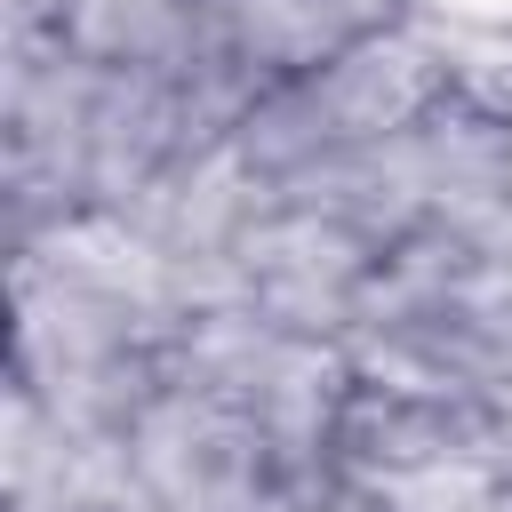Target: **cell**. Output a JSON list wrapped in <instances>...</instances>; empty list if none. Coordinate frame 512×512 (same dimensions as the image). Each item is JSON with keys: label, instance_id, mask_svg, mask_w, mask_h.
<instances>
[{"label": "cell", "instance_id": "1", "mask_svg": "<svg viewBox=\"0 0 512 512\" xmlns=\"http://www.w3.org/2000/svg\"><path fill=\"white\" fill-rule=\"evenodd\" d=\"M464 80H472V64L456 56V40L440 24H424V16H408V24L344 48L336 64L264 88L248 104V120L232 128V152L272 192V184H296L312 168H336V160L400 136L408 120L448 104Z\"/></svg>", "mask_w": 512, "mask_h": 512}, {"label": "cell", "instance_id": "2", "mask_svg": "<svg viewBox=\"0 0 512 512\" xmlns=\"http://www.w3.org/2000/svg\"><path fill=\"white\" fill-rule=\"evenodd\" d=\"M168 368L192 376L200 392H216L248 424V440L264 448L280 488L336 472V448H344V424L360 400V368L336 336H296V328L232 304V312L184 320L168 344Z\"/></svg>", "mask_w": 512, "mask_h": 512}, {"label": "cell", "instance_id": "3", "mask_svg": "<svg viewBox=\"0 0 512 512\" xmlns=\"http://www.w3.org/2000/svg\"><path fill=\"white\" fill-rule=\"evenodd\" d=\"M376 264H384V248L360 240L352 224H336L320 208L264 200V216L240 240V304L296 328V336H336L344 344Z\"/></svg>", "mask_w": 512, "mask_h": 512}, {"label": "cell", "instance_id": "4", "mask_svg": "<svg viewBox=\"0 0 512 512\" xmlns=\"http://www.w3.org/2000/svg\"><path fill=\"white\" fill-rule=\"evenodd\" d=\"M408 16H416V0H208V48L240 80L280 88Z\"/></svg>", "mask_w": 512, "mask_h": 512}, {"label": "cell", "instance_id": "5", "mask_svg": "<svg viewBox=\"0 0 512 512\" xmlns=\"http://www.w3.org/2000/svg\"><path fill=\"white\" fill-rule=\"evenodd\" d=\"M56 40L104 72H200L208 0H64Z\"/></svg>", "mask_w": 512, "mask_h": 512}, {"label": "cell", "instance_id": "6", "mask_svg": "<svg viewBox=\"0 0 512 512\" xmlns=\"http://www.w3.org/2000/svg\"><path fill=\"white\" fill-rule=\"evenodd\" d=\"M8 24L16 32H56L64 24V0H8Z\"/></svg>", "mask_w": 512, "mask_h": 512}]
</instances>
